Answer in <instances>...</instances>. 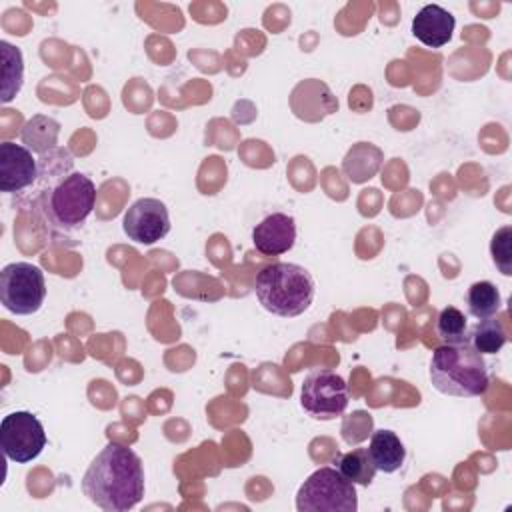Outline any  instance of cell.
Segmentation results:
<instances>
[{
	"mask_svg": "<svg viewBox=\"0 0 512 512\" xmlns=\"http://www.w3.org/2000/svg\"><path fill=\"white\" fill-rule=\"evenodd\" d=\"M38 180V160L24 144H0V190L6 194L24 192Z\"/></svg>",
	"mask_w": 512,
	"mask_h": 512,
	"instance_id": "obj_10",
	"label": "cell"
},
{
	"mask_svg": "<svg viewBox=\"0 0 512 512\" xmlns=\"http://www.w3.org/2000/svg\"><path fill=\"white\" fill-rule=\"evenodd\" d=\"M46 432L42 422L28 410H16L0 422V446L8 460L16 464L32 462L46 448Z\"/></svg>",
	"mask_w": 512,
	"mask_h": 512,
	"instance_id": "obj_8",
	"label": "cell"
},
{
	"mask_svg": "<svg viewBox=\"0 0 512 512\" xmlns=\"http://www.w3.org/2000/svg\"><path fill=\"white\" fill-rule=\"evenodd\" d=\"M254 292L262 308L270 314L294 318L310 308L316 284L304 266L294 262H274L258 272Z\"/></svg>",
	"mask_w": 512,
	"mask_h": 512,
	"instance_id": "obj_4",
	"label": "cell"
},
{
	"mask_svg": "<svg viewBox=\"0 0 512 512\" xmlns=\"http://www.w3.org/2000/svg\"><path fill=\"white\" fill-rule=\"evenodd\" d=\"M296 508L300 512H356V484L338 468H318L298 488Z\"/></svg>",
	"mask_w": 512,
	"mask_h": 512,
	"instance_id": "obj_5",
	"label": "cell"
},
{
	"mask_svg": "<svg viewBox=\"0 0 512 512\" xmlns=\"http://www.w3.org/2000/svg\"><path fill=\"white\" fill-rule=\"evenodd\" d=\"M46 298L44 272L30 262H10L0 272V300L16 316L36 314Z\"/></svg>",
	"mask_w": 512,
	"mask_h": 512,
	"instance_id": "obj_6",
	"label": "cell"
},
{
	"mask_svg": "<svg viewBox=\"0 0 512 512\" xmlns=\"http://www.w3.org/2000/svg\"><path fill=\"white\" fill-rule=\"evenodd\" d=\"M490 252L498 270L504 276H510L512 274V228L510 226H502L500 230H496L490 242Z\"/></svg>",
	"mask_w": 512,
	"mask_h": 512,
	"instance_id": "obj_20",
	"label": "cell"
},
{
	"mask_svg": "<svg viewBox=\"0 0 512 512\" xmlns=\"http://www.w3.org/2000/svg\"><path fill=\"white\" fill-rule=\"evenodd\" d=\"M38 208L50 230L68 234L80 228L96 204L94 182L74 170V160L66 148H54L38 160Z\"/></svg>",
	"mask_w": 512,
	"mask_h": 512,
	"instance_id": "obj_1",
	"label": "cell"
},
{
	"mask_svg": "<svg viewBox=\"0 0 512 512\" xmlns=\"http://www.w3.org/2000/svg\"><path fill=\"white\" fill-rule=\"evenodd\" d=\"M428 376L440 394L456 398L482 396L490 386L486 362L468 342L434 348Z\"/></svg>",
	"mask_w": 512,
	"mask_h": 512,
	"instance_id": "obj_3",
	"label": "cell"
},
{
	"mask_svg": "<svg viewBox=\"0 0 512 512\" xmlns=\"http://www.w3.org/2000/svg\"><path fill=\"white\" fill-rule=\"evenodd\" d=\"M296 242V222L290 214L272 212L252 230V244L264 256H280Z\"/></svg>",
	"mask_w": 512,
	"mask_h": 512,
	"instance_id": "obj_11",
	"label": "cell"
},
{
	"mask_svg": "<svg viewBox=\"0 0 512 512\" xmlns=\"http://www.w3.org/2000/svg\"><path fill=\"white\" fill-rule=\"evenodd\" d=\"M84 496L106 512H128L144 496L140 456L118 442H108L82 476Z\"/></svg>",
	"mask_w": 512,
	"mask_h": 512,
	"instance_id": "obj_2",
	"label": "cell"
},
{
	"mask_svg": "<svg viewBox=\"0 0 512 512\" xmlns=\"http://www.w3.org/2000/svg\"><path fill=\"white\" fill-rule=\"evenodd\" d=\"M336 468L342 472V476H346L352 484H358V486L372 484L378 472L368 454V448H352L350 452L342 454L336 460Z\"/></svg>",
	"mask_w": 512,
	"mask_h": 512,
	"instance_id": "obj_18",
	"label": "cell"
},
{
	"mask_svg": "<svg viewBox=\"0 0 512 512\" xmlns=\"http://www.w3.org/2000/svg\"><path fill=\"white\" fill-rule=\"evenodd\" d=\"M456 20L438 4H426L412 18V34L428 48H442L450 42Z\"/></svg>",
	"mask_w": 512,
	"mask_h": 512,
	"instance_id": "obj_12",
	"label": "cell"
},
{
	"mask_svg": "<svg viewBox=\"0 0 512 512\" xmlns=\"http://www.w3.org/2000/svg\"><path fill=\"white\" fill-rule=\"evenodd\" d=\"M124 234L136 244H156L170 232V214L158 198H138L122 218Z\"/></svg>",
	"mask_w": 512,
	"mask_h": 512,
	"instance_id": "obj_9",
	"label": "cell"
},
{
	"mask_svg": "<svg viewBox=\"0 0 512 512\" xmlns=\"http://www.w3.org/2000/svg\"><path fill=\"white\" fill-rule=\"evenodd\" d=\"M436 334L444 344L468 342V322L462 310L456 306H446L436 318Z\"/></svg>",
	"mask_w": 512,
	"mask_h": 512,
	"instance_id": "obj_19",
	"label": "cell"
},
{
	"mask_svg": "<svg viewBox=\"0 0 512 512\" xmlns=\"http://www.w3.org/2000/svg\"><path fill=\"white\" fill-rule=\"evenodd\" d=\"M58 136H60V122L44 114H36L30 120H26L20 132L22 144L30 152L40 156L58 148Z\"/></svg>",
	"mask_w": 512,
	"mask_h": 512,
	"instance_id": "obj_14",
	"label": "cell"
},
{
	"mask_svg": "<svg viewBox=\"0 0 512 512\" xmlns=\"http://www.w3.org/2000/svg\"><path fill=\"white\" fill-rule=\"evenodd\" d=\"M466 304H468V312L478 318V320H484V318H490V316H496L502 308V296L498 292V288L488 282V280H480V282H474L470 288H468V294H466Z\"/></svg>",
	"mask_w": 512,
	"mask_h": 512,
	"instance_id": "obj_17",
	"label": "cell"
},
{
	"mask_svg": "<svg viewBox=\"0 0 512 512\" xmlns=\"http://www.w3.org/2000/svg\"><path fill=\"white\" fill-rule=\"evenodd\" d=\"M2 56V104H8L16 98L24 84V58L18 46L2 40L0 42Z\"/></svg>",
	"mask_w": 512,
	"mask_h": 512,
	"instance_id": "obj_15",
	"label": "cell"
},
{
	"mask_svg": "<svg viewBox=\"0 0 512 512\" xmlns=\"http://www.w3.org/2000/svg\"><path fill=\"white\" fill-rule=\"evenodd\" d=\"M368 454L378 472L392 474L402 468L406 460V448L400 436L392 430H374L368 444Z\"/></svg>",
	"mask_w": 512,
	"mask_h": 512,
	"instance_id": "obj_13",
	"label": "cell"
},
{
	"mask_svg": "<svg viewBox=\"0 0 512 512\" xmlns=\"http://www.w3.org/2000/svg\"><path fill=\"white\" fill-rule=\"evenodd\" d=\"M350 402L346 380L328 368H314L306 374L300 388L302 410L316 420L340 418Z\"/></svg>",
	"mask_w": 512,
	"mask_h": 512,
	"instance_id": "obj_7",
	"label": "cell"
},
{
	"mask_svg": "<svg viewBox=\"0 0 512 512\" xmlns=\"http://www.w3.org/2000/svg\"><path fill=\"white\" fill-rule=\"evenodd\" d=\"M468 340H470V346L480 352V354H496L502 350V346L506 344L508 336H506V330L502 326V322L496 318V316H490V318H484V320H478L470 334H468Z\"/></svg>",
	"mask_w": 512,
	"mask_h": 512,
	"instance_id": "obj_16",
	"label": "cell"
}]
</instances>
